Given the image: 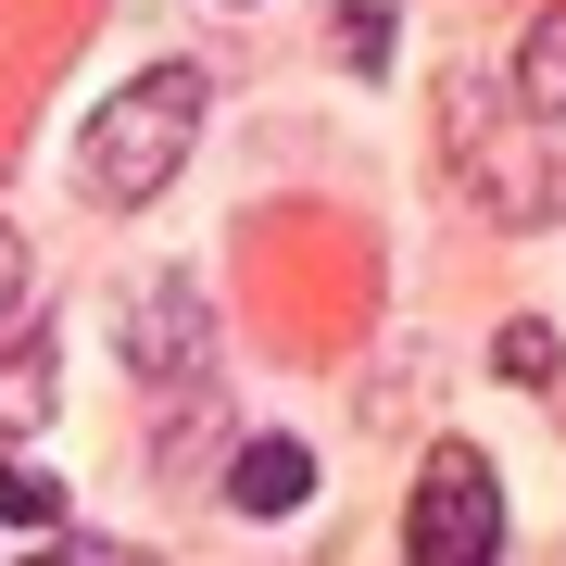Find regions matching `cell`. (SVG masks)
I'll use <instances>...</instances> for the list:
<instances>
[{"instance_id":"cell-1","label":"cell","mask_w":566,"mask_h":566,"mask_svg":"<svg viewBox=\"0 0 566 566\" xmlns=\"http://www.w3.org/2000/svg\"><path fill=\"white\" fill-rule=\"evenodd\" d=\"M189 139H202V63H151V76H126L102 126L76 139V189L102 214H139L164 177L189 164Z\"/></svg>"},{"instance_id":"cell-2","label":"cell","mask_w":566,"mask_h":566,"mask_svg":"<svg viewBox=\"0 0 566 566\" xmlns=\"http://www.w3.org/2000/svg\"><path fill=\"white\" fill-rule=\"evenodd\" d=\"M416 566H504V479L479 441H441L416 465V516H403Z\"/></svg>"},{"instance_id":"cell-3","label":"cell","mask_w":566,"mask_h":566,"mask_svg":"<svg viewBox=\"0 0 566 566\" xmlns=\"http://www.w3.org/2000/svg\"><path fill=\"white\" fill-rule=\"evenodd\" d=\"M126 365L164 378V390L214 365V327H202V290H189V277H151L139 303H126Z\"/></svg>"},{"instance_id":"cell-4","label":"cell","mask_w":566,"mask_h":566,"mask_svg":"<svg viewBox=\"0 0 566 566\" xmlns=\"http://www.w3.org/2000/svg\"><path fill=\"white\" fill-rule=\"evenodd\" d=\"M227 504L240 516H303L315 504V453L290 441V428H252V441L227 453Z\"/></svg>"},{"instance_id":"cell-5","label":"cell","mask_w":566,"mask_h":566,"mask_svg":"<svg viewBox=\"0 0 566 566\" xmlns=\"http://www.w3.org/2000/svg\"><path fill=\"white\" fill-rule=\"evenodd\" d=\"M51 390H63L51 327H13V340H0V428H39V416H51Z\"/></svg>"},{"instance_id":"cell-6","label":"cell","mask_w":566,"mask_h":566,"mask_svg":"<svg viewBox=\"0 0 566 566\" xmlns=\"http://www.w3.org/2000/svg\"><path fill=\"white\" fill-rule=\"evenodd\" d=\"M554 88H566V13L542 0V25H528V51H516V102H528L542 139H554Z\"/></svg>"},{"instance_id":"cell-7","label":"cell","mask_w":566,"mask_h":566,"mask_svg":"<svg viewBox=\"0 0 566 566\" xmlns=\"http://www.w3.org/2000/svg\"><path fill=\"white\" fill-rule=\"evenodd\" d=\"M0 528H25V542H51V528H63V479H51V465L0 453Z\"/></svg>"},{"instance_id":"cell-8","label":"cell","mask_w":566,"mask_h":566,"mask_svg":"<svg viewBox=\"0 0 566 566\" xmlns=\"http://www.w3.org/2000/svg\"><path fill=\"white\" fill-rule=\"evenodd\" d=\"M327 51L353 76H390V0H327Z\"/></svg>"},{"instance_id":"cell-9","label":"cell","mask_w":566,"mask_h":566,"mask_svg":"<svg viewBox=\"0 0 566 566\" xmlns=\"http://www.w3.org/2000/svg\"><path fill=\"white\" fill-rule=\"evenodd\" d=\"M491 365H504L516 390H554V315H516V327H504V353H491Z\"/></svg>"},{"instance_id":"cell-10","label":"cell","mask_w":566,"mask_h":566,"mask_svg":"<svg viewBox=\"0 0 566 566\" xmlns=\"http://www.w3.org/2000/svg\"><path fill=\"white\" fill-rule=\"evenodd\" d=\"M39 566H139V554H126V542H88V528H51Z\"/></svg>"},{"instance_id":"cell-11","label":"cell","mask_w":566,"mask_h":566,"mask_svg":"<svg viewBox=\"0 0 566 566\" xmlns=\"http://www.w3.org/2000/svg\"><path fill=\"white\" fill-rule=\"evenodd\" d=\"M13 290H25V240L0 227V327H13Z\"/></svg>"}]
</instances>
